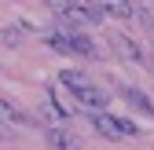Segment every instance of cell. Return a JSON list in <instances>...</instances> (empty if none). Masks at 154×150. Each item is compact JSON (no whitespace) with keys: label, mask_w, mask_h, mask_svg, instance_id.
<instances>
[{"label":"cell","mask_w":154,"mask_h":150,"mask_svg":"<svg viewBox=\"0 0 154 150\" xmlns=\"http://www.w3.org/2000/svg\"><path fill=\"white\" fill-rule=\"evenodd\" d=\"M73 95H77V103H81L85 110H92V114H99V110H106V92L103 88H95V84H85V88H77L73 92Z\"/></svg>","instance_id":"6da1fadb"},{"label":"cell","mask_w":154,"mask_h":150,"mask_svg":"<svg viewBox=\"0 0 154 150\" xmlns=\"http://www.w3.org/2000/svg\"><path fill=\"white\" fill-rule=\"evenodd\" d=\"M11 136H15V132H11V124H8V121H0V143H8Z\"/></svg>","instance_id":"4fadbf2b"},{"label":"cell","mask_w":154,"mask_h":150,"mask_svg":"<svg viewBox=\"0 0 154 150\" xmlns=\"http://www.w3.org/2000/svg\"><path fill=\"white\" fill-rule=\"evenodd\" d=\"M95 8H99L103 15H114V18H136V11H132V0H92Z\"/></svg>","instance_id":"7a4b0ae2"},{"label":"cell","mask_w":154,"mask_h":150,"mask_svg":"<svg viewBox=\"0 0 154 150\" xmlns=\"http://www.w3.org/2000/svg\"><path fill=\"white\" fill-rule=\"evenodd\" d=\"M0 121H8V124H26L29 117L22 114V110H18L11 99H4V95H0Z\"/></svg>","instance_id":"52a82bcc"},{"label":"cell","mask_w":154,"mask_h":150,"mask_svg":"<svg viewBox=\"0 0 154 150\" xmlns=\"http://www.w3.org/2000/svg\"><path fill=\"white\" fill-rule=\"evenodd\" d=\"M59 81H63L66 88L77 92V88H85V84H88V73H81V70H63V73H59Z\"/></svg>","instance_id":"9c48e42d"},{"label":"cell","mask_w":154,"mask_h":150,"mask_svg":"<svg viewBox=\"0 0 154 150\" xmlns=\"http://www.w3.org/2000/svg\"><path fill=\"white\" fill-rule=\"evenodd\" d=\"M92 124H95V132H103L106 139H121V117H110V114H92Z\"/></svg>","instance_id":"3957f363"},{"label":"cell","mask_w":154,"mask_h":150,"mask_svg":"<svg viewBox=\"0 0 154 150\" xmlns=\"http://www.w3.org/2000/svg\"><path fill=\"white\" fill-rule=\"evenodd\" d=\"M110 44H114V51H118L121 59H128V62H143V51H140L136 44H132L128 37H121V33H114V37H110Z\"/></svg>","instance_id":"277c9868"},{"label":"cell","mask_w":154,"mask_h":150,"mask_svg":"<svg viewBox=\"0 0 154 150\" xmlns=\"http://www.w3.org/2000/svg\"><path fill=\"white\" fill-rule=\"evenodd\" d=\"M70 4H73V0H48V8H55V11H59V15H63V11H66Z\"/></svg>","instance_id":"7c38bea8"},{"label":"cell","mask_w":154,"mask_h":150,"mask_svg":"<svg viewBox=\"0 0 154 150\" xmlns=\"http://www.w3.org/2000/svg\"><path fill=\"white\" fill-rule=\"evenodd\" d=\"M125 99L132 103V110H136V114H147V121H154V106H150V99L143 95L140 88H125Z\"/></svg>","instance_id":"5b68a950"},{"label":"cell","mask_w":154,"mask_h":150,"mask_svg":"<svg viewBox=\"0 0 154 150\" xmlns=\"http://www.w3.org/2000/svg\"><path fill=\"white\" fill-rule=\"evenodd\" d=\"M140 4H143V8H154V0H140Z\"/></svg>","instance_id":"5bb4252c"},{"label":"cell","mask_w":154,"mask_h":150,"mask_svg":"<svg viewBox=\"0 0 154 150\" xmlns=\"http://www.w3.org/2000/svg\"><path fill=\"white\" fill-rule=\"evenodd\" d=\"M70 55H85V59H92V55H95V44L88 40L85 33H70Z\"/></svg>","instance_id":"ba28073f"},{"label":"cell","mask_w":154,"mask_h":150,"mask_svg":"<svg viewBox=\"0 0 154 150\" xmlns=\"http://www.w3.org/2000/svg\"><path fill=\"white\" fill-rule=\"evenodd\" d=\"M44 139H48V146H55V150H73V146H77V139H73L70 132H63L59 124H55V128H48V132H44Z\"/></svg>","instance_id":"8992f818"},{"label":"cell","mask_w":154,"mask_h":150,"mask_svg":"<svg viewBox=\"0 0 154 150\" xmlns=\"http://www.w3.org/2000/svg\"><path fill=\"white\" fill-rule=\"evenodd\" d=\"M0 37H4V44H8V48H18V40H22V33H18V29H4Z\"/></svg>","instance_id":"8fae6325"},{"label":"cell","mask_w":154,"mask_h":150,"mask_svg":"<svg viewBox=\"0 0 154 150\" xmlns=\"http://www.w3.org/2000/svg\"><path fill=\"white\" fill-rule=\"evenodd\" d=\"M48 48H51V51H59V55H70V33H63V29H59V33H51V37H48Z\"/></svg>","instance_id":"30bf717a"}]
</instances>
